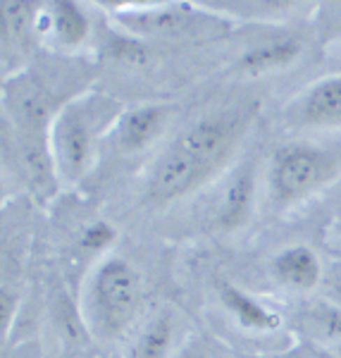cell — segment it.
<instances>
[{
	"label": "cell",
	"instance_id": "cell-1",
	"mask_svg": "<svg viewBox=\"0 0 341 358\" xmlns=\"http://www.w3.org/2000/svg\"><path fill=\"white\" fill-rule=\"evenodd\" d=\"M138 296V277L124 261H110L98 270L91 289V313L101 332H117L134 315Z\"/></svg>",
	"mask_w": 341,
	"mask_h": 358
},
{
	"label": "cell",
	"instance_id": "cell-2",
	"mask_svg": "<svg viewBox=\"0 0 341 358\" xmlns=\"http://www.w3.org/2000/svg\"><path fill=\"white\" fill-rule=\"evenodd\" d=\"M332 158L315 148L291 146L277 153L273 172H270V187L280 203H291L317 184H322L332 175Z\"/></svg>",
	"mask_w": 341,
	"mask_h": 358
},
{
	"label": "cell",
	"instance_id": "cell-3",
	"mask_svg": "<svg viewBox=\"0 0 341 358\" xmlns=\"http://www.w3.org/2000/svg\"><path fill=\"white\" fill-rule=\"evenodd\" d=\"M208 167L201 163H196L194 158H189L184 151L175 148L172 153H167L160 165L155 167L153 179H150V189L148 196L158 203H165V201H172L177 196L191 192L201 179L208 177Z\"/></svg>",
	"mask_w": 341,
	"mask_h": 358
},
{
	"label": "cell",
	"instance_id": "cell-4",
	"mask_svg": "<svg viewBox=\"0 0 341 358\" xmlns=\"http://www.w3.org/2000/svg\"><path fill=\"white\" fill-rule=\"evenodd\" d=\"M234 131H236L234 120L227 117L205 120V122L194 124L187 134L179 138L177 148L187 153L189 158H194L196 163H201L210 170L229 151V146L234 141Z\"/></svg>",
	"mask_w": 341,
	"mask_h": 358
},
{
	"label": "cell",
	"instance_id": "cell-5",
	"mask_svg": "<svg viewBox=\"0 0 341 358\" xmlns=\"http://www.w3.org/2000/svg\"><path fill=\"white\" fill-rule=\"evenodd\" d=\"M55 151L62 170L69 177L79 175L86 167L91 151L89 117L79 108H67L55 124Z\"/></svg>",
	"mask_w": 341,
	"mask_h": 358
},
{
	"label": "cell",
	"instance_id": "cell-6",
	"mask_svg": "<svg viewBox=\"0 0 341 358\" xmlns=\"http://www.w3.org/2000/svg\"><path fill=\"white\" fill-rule=\"evenodd\" d=\"M303 122L313 127H341V77L317 84L303 101Z\"/></svg>",
	"mask_w": 341,
	"mask_h": 358
},
{
	"label": "cell",
	"instance_id": "cell-7",
	"mask_svg": "<svg viewBox=\"0 0 341 358\" xmlns=\"http://www.w3.org/2000/svg\"><path fill=\"white\" fill-rule=\"evenodd\" d=\"M275 275L293 289H310L320 280V265L308 248H289L275 258Z\"/></svg>",
	"mask_w": 341,
	"mask_h": 358
},
{
	"label": "cell",
	"instance_id": "cell-8",
	"mask_svg": "<svg viewBox=\"0 0 341 358\" xmlns=\"http://www.w3.org/2000/svg\"><path fill=\"white\" fill-rule=\"evenodd\" d=\"M298 317L303 332L317 339L320 344H327L332 349L341 344V308H337V306H313V308L303 310Z\"/></svg>",
	"mask_w": 341,
	"mask_h": 358
},
{
	"label": "cell",
	"instance_id": "cell-9",
	"mask_svg": "<svg viewBox=\"0 0 341 358\" xmlns=\"http://www.w3.org/2000/svg\"><path fill=\"white\" fill-rule=\"evenodd\" d=\"M163 117L165 113L160 108H141V110L126 115L122 124V143L126 148H143L160 131Z\"/></svg>",
	"mask_w": 341,
	"mask_h": 358
},
{
	"label": "cell",
	"instance_id": "cell-10",
	"mask_svg": "<svg viewBox=\"0 0 341 358\" xmlns=\"http://www.w3.org/2000/svg\"><path fill=\"white\" fill-rule=\"evenodd\" d=\"M298 55V43L293 41H282V43H270V45H260V48L248 50L241 60V65L253 72L260 69H270V67H280L286 65L289 60Z\"/></svg>",
	"mask_w": 341,
	"mask_h": 358
},
{
	"label": "cell",
	"instance_id": "cell-11",
	"mask_svg": "<svg viewBox=\"0 0 341 358\" xmlns=\"http://www.w3.org/2000/svg\"><path fill=\"white\" fill-rule=\"evenodd\" d=\"M222 299H224V303H227L229 308L236 313V317H239V320L244 322V325H248V327H263V330H265V327H275L277 325L275 315H270L263 306H258L253 299H248L246 294L232 289V287H224Z\"/></svg>",
	"mask_w": 341,
	"mask_h": 358
},
{
	"label": "cell",
	"instance_id": "cell-12",
	"mask_svg": "<svg viewBox=\"0 0 341 358\" xmlns=\"http://www.w3.org/2000/svg\"><path fill=\"white\" fill-rule=\"evenodd\" d=\"M251 192H253L251 172L248 170L239 172V175L232 179V184L227 187V196H224V210H222L224 224L241 222V217L246 215L248 201H251Z\"/></svg>",
	"mask_w": 341,
	"mask_h": 358
},
{
	"label": "cell",
	"instance_id": "cell-13",
	"mask_svg": "<svg viewBox=\"0 0 341 358\" xmlns=\"http://www.w3.org/2000/svg\"><path fill=\"white\" fill-rule=\"evenodd\" d=\"M170 349V317L160 315L134 344L131 358H165Z\"/></svg>",
	"mask_w": 341,
	"mask_h": 358
},
{
	"label": "cell",
	"instance_id": "cell-14",
	"mask_svg": "<svg viewBox=\"0 0 341 358\" xmlns=\"http://www.w3.org/2000/svg\"><path fill=\"white\" fill-rule=\"evenodd\" d=\"M53 20H55V34L65 43H79L89 31V22L82 10L72 3H57L53 8Z\"/></svg>",
	"mask_w": 341,
	"mask_h": 358
},
{
	"label": "cell",
	"instance_id": "cell-15",
	"mask_svg": "<svg viewBox=\"0 0 341 358\" xmlns=\"http://www.w3.org/2000/svg\"><path fill=\"white\" fill-rule=\"evenodd\" d=\"M31 24V5L29 3H3V38L5 43L20 41Z\"/></svg>",
	"mask_w": 341,
	"mask_h": 358
},
{
	"label": "cell",
	"instance_id": "cell-16",
	"mask_svg": "<svg viewBox=\"0 0 341 358\" xmlns=\"http://www.w3.org/2000/svg\"><path fill=\"white\" fill-rule=\"evenodd\" d=\"M184 24H187V17L179 13H158L146 22V27L153 31H179Z\"/></svg>",
	"mask_w": 341,
	"mask_h": 358
},
{
	"label": "cell",
	"instance_id": "cell-17",
	"mask_svg": "<svg viewBox=\"0 0 341 358\" xmlns=\"http://www.w3.org/2000/svg\"><path fill=\"white\" fill-rule=\"evenodd\" d=\"M113 229L108 227L106 222H98L94 224V227L89 229V232L84 234V239H82V244L86 248H101V246H106L110 239H113Z\"/></svg>",
	"mask_w": 341,
	"mask_h": 358
},
{
	"label": "cell",
	"instance_id": "cell-18",
	"mask_svg": "<svg viewBox=\"0 0 341 358\" xmlns=\"http://www.w3.org/2000/svg\"><path fill=\"white\" fill-rule=\"evenodd\" d=\"M115 53H117L119 60L129 62V65H141V62L148 60L146 50H143L141 45H134V43H117Z\"/></svg>",
	"mask_w": 341,
	"mask_h": 358
},
{
	"label": "cell",
	"instance_id": "cell-19",
	"mask_svg": "<svg viewBox=\"0 0 341 358\" xmlns=\"http://www.w3.org/2000/svg\"><path fill=\"white\" fill-rule=\"evenodd\" d=\"M13 303H15V296L10 292H3L0 294V306H3V325L10 320V315H13Z\"/></svg>",
	"mask_w": 341,
	"mask_h": 358
},
{
	"label": "cell",
	"instance_id": "cell-20",
	"mask_svg": "<svg viewBox=\"0 0 341 358\" xmlns=\"http://www.w3.org/2000/svg\"><path fill=\"white\" fill-rule=\"evenodd\" d=\"M289 358H334L325 354V351H317V349H298L293 354H289Z\"/></svg>",
	"mask_w": 341,
	"mask_h": 358
},
{
	"label": "cell",
	"instance_id": "cell-21",
	"mask_svg": "<svg viewBox=\"0 0 341 358\" xmlns=\"http://www.w3.org/2000/svg\"><path fill=\"white\" fill-rule=\"evenodd\" d=\"M332 292H334V299H337V301L341 303V285H337V287H334Z\"/></svg>",
	"mask_w": 341,
	"mask_h": 358
},
{
	"label": "cell",
	"instance_id": "cell-22",
	"mask_svg": "<svg viewBox=\"0 0 341 358\" xmlns=\"http://www.w3.org/2000/svg\"><path fill=\"white\" fill-rule=\"evenodd\" d=\"M334 354H337V356L341 358V344H339V346H334Z\"/></svg>",
	"mask_w": 341,
	"mask_h": 358
}]
</instances>
